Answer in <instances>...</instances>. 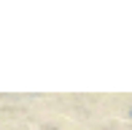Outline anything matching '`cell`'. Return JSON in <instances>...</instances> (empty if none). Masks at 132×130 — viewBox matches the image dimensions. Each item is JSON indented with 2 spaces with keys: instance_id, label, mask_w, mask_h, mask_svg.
<instances>
[{
  "instance_id": "obj_1",
  "label": "cell",
  "mask_w": 132,
  "mask_h": 130,
  "mask_svg": "<svg viewBox=\"0 0 132 130\" xmlns=\"http://www.w3.org/2000/svg\"><path fill=\"white\" fill-rule=\"evenodd\" d=\"M129 117H132V109H129Z\"/></svg>"
}]
</instances>
